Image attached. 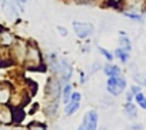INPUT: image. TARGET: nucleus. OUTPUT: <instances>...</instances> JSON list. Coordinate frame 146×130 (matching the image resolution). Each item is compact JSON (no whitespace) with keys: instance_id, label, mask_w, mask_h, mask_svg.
<instances>
[{"instance_id":"obj_9","label":"nucleus","mask_w":146,"mask_h":130,"mask_svg":"<svg viewBox=\"0 0 146 130\" xmlns=\"http://www.w3.org/2000/svg\"><path fill=\"white\" fill-rule=\"evenodd\" d=\"M17 40V36L10 32L9 29H5L0 32V47H3V49H9L13 46V43Z\"/></svg>"},{"instance_id":"obj_20","label":"nucleus","mask_w":146,"mask_h":130,"mask_svg":"<svg viewBox=\"0 0 146 130\" xmlns=\"http://www.w3.org/2000/svg\"><path fill=\"white\" fill-rule=\"evenodd\" d=\"M98 50H99V53H100L108 61H112V60H113V53H110L108 49H105V47H102V46H98Z\"/></svg>"},{"instance_id":"obj_3","label":"nucleus","mask_w":146,"mask_h":130,"mask_svg":"<svg viewBox=\"0 0 146 130\" xmlns=\"http://www.w3.org/2000/svg\"><path fill=\"white\" fill-rule=\"evenodd\" d=\"M126 79L120 75V76H110L106 82V89L110 94L113 96H119L125 89H126Z\"/></svg>"},{"instance_id":"obj_1","label":"nucleus","mask_w":146,"mask_h":130,"mask_svg":"<svg viewBox=\"0 0 146 130\" xmlns=\"http://www.w3.org/2000/svg\"><path fill=\"white\" fill-rule=\"evenodd\" d=\"M23 67L27 70H35V72L36 70L46 72V69H47V66L43 61L42 51H40L39 46L32 40H27V51H26V57L23 61Z\"/></svg>"},{"instance_id":"obj_14","label":"nucleus","mask_w":146,"mask_h":130,"mask_svg":"<svg viewBox=\"0 0 146 130\" xmlns=\"http://www.w3.org/2000/svg\"><path fill=\"white\" fill-rule=\"evenodd\" d=\"M10 96H12V89L7 84H3L0 87V104H9Z\"/></svg>"},{"instance_id":"obj_27","label":"nucleus","mask_w":146,"mask_h":130,"mask_svg":"<svg viewBox=\"0 0 146 130\" xmlns=\"http://www.w3.org/2000/svg\"><path fill=\"white\" fill-rule=\"evenodd\" d=\"M99 130H106V127H100V129H99Z\"/></svg>"},{"instance_id":"obj_10","label":"nucleus","mask_w":146,"mask_h":130,"mask_svg":"<svg viewBox=\"0 0 146 130\" xmlns=\"http://www.w3.org/2000/svg\"><path fill=\"white\" fill-rule=\"evenodd\" d=\"M10 123H12V106L0 104V124H10Z\"/></svg>"},{"instance_id":"obj_5","label":"nucleus","mask_w":146,"mask_h":130,"mask_svg":"<svg viewBox=\"0 0 146 130\" xmlns=\"http://www.w3.org/2000/svg\"><path fill=\"white\" fill-rule=\"evenodd\" d=\"M0 9H2V13L5 15V17L9 22H17L19 20L20 12L17 10L16 3L13 0H3V2L0 3Z\"/></svg>"},{"instance_id":"obj_19","label":"nucleus","mask_w":146,"mask_h":130,"mask_svg":"<svg viewBox=\"0 0 146 130\" xmlns=\"http://www.w3.org/2000/svg\"><path fill=\"white\" fill-rule=\"evenodd\" d=\"M27 130H47V127H46L44 123H40V121H32V123L27 126Z\"/></svg>"},{"instance_id":"obj_18","label":"nucleus","mask_w":146,"mask_h":130,"mask_svg":"<svg viewBox=\"0 0 146 130\" xmlns=\"http://www.w3.org/2000/svg\"><path fill=\"white\" fill-rule=\"evenodd\" d=\"M125 17L133 20V22H143V16L142 13H136V12H122Z\"/></svg>"},{"instance_id":"obj_23","label":"nucleus","mask_w":146,"mask_h":130,"mask_svg":"<svg viewBox=\"0 0 146 130\" xmlns=\"http://www.w3.org/2000/svg\"><path fill=\"white\" fill-rule=\"evenodd\" d=\"M56 30H57V33H59L62 37H66V36H67V29H66V27H63V26H57Z\"/></svg>"},{"instance_id":"obj_2","label":"nucleus","mask_w":146,"mask_h":130,"mask_svg":"<svg viewBox=\"0 0 146 130\" xmlns=\"http://www.w3.org/2000/svg\"><path fill=\"white\" fill-rule=\"evenodd\" d=\"M26 51H27V40H23L20 37H17V40L13 43V46L9 47V56L15 64H22L23 66Z\"/></svg>"},{"instance_id":"obj_17","label":"nucleus","mask_w":146,"mask_h":130,"mask_svg":"<svg viewBox=\"0 0 146 130\" xmlns=\"http://www.w3.org/2000/svg\"><path fill=\"white\" fill-rule=\"evenodd\" d=\"M72 93H73V87H72V84L66 83V84H64V87H63V92H62V97H63V103H64V104L69 102V99H70Z\"/></svg>"},{"instance_id":"obj_11","label":"nucleus","mask_w":146,"mask_h":130,"mask_svg":"<svg viewBox=\"0 0 146 130\" xmlns=\"http://www.w3.org/2000/svg\"><path fill=\"white\" fill-rule=\"evenodd\" d=\"M25 110L23 106H15L12 107V123H22L25 120Z\"/></svg>"},{"instance_id":"obj_4","label":"nucleus","mask_w":146,"mask_h":130,"mask_svg":"<svg viewBox=\"0 0 146 130\" xmlns=\"http://www.w3.org/2000/svg\"><path fill=\"white\" fill-rule=\"evenodd\" d=\"M72 26H73V32H75V34L80 40H86V39H89L95 33V26L92 23H88V22H78V20H75L72 23Z\"/></svg>"},{"instance_id":"obj_21","label":"nucleus","mask_w":146,"mask_h":130,"mask_svg":"<svg viewBox=\"0 0 146 130\" xmlns=\"http://www.w3.org/2000/svg\"><path fill=\"white\" fill-rule=\"evenodd\" d=\"M135 99H136V102H137V104L142 107V109H145L146 110V96L143 94V93H137L136 96H135Z\"/></svg>"},{"instance_id":"obj_8","label":"nucleus","mask_w":146,"mask_h":130,"mask_svg":"<svg viewBox=\"0 0 146 130\" xmlns=\"http://www.w3.org/2000/svg\"><path fill=\"white\" fill-rule=\"evenodd\" d=\"M80 100H82V94H80L79 92H76V93H72V96H70L69 102L66 103L64 113H66L67 116H70V114L75 113V112H78V109L80 107Z\"/></svg>"},{"instance_id":"obj_12","label":"nucleus","mask_w":146,"mask_h":130,"mask_svg":"<svg viewBox=\"0 0 146 130\" xmlns=\"http://www.w3.org/2000/svg\"><path fill=\"white\" fill-rule=\"evenodd\" d=\"M119 47H122V49L126 50V51H130V50H132V42H130V39L127 37L126 32H123V30L119 32Z\"/></svg>"},{"instance_id":"obj_6","label":"nucleus","mask_w":146,"mask_h":130,"mask_svg":"<svg viewBox=\"0 0 146 130\" xmlns=\"http://www.w3.org/2000/svg\"><path fill=\"white\" fill-rule=\"evenodd\" d=\"M60 80L56 77H49V80L46 82V87H44V94L47 97L49 102L52 100H59L60 96Z\"/></svg>"},{"instance_id":"obj_13","label":"nucleus","mask_w":146,"mask_h":130,"mask_svg":"<svg viewBox=\"0 0 146 130\" xmlns=\"http://www.w3.org/2000/svg\"><path fill=\"white\" fill-rule=\"evenodd\" d=\"M102 69H103V73H105L108 77H110V76H120V75H122L120 67L116 66V64H112V63H108L106 66H103Z\"/></svg>"},{"instance_id":"obj_15","label":"nucleus","mask_w":146,"mask_h":130,"mask_svg":"<svg viewBox=\"0 0 146 130\" xmlns=\"http://www.w3.org/2000/svg\"><path fill=\"white\" fill-rule=\"evenodd\" d=\"M125 113L127 114L129 119H136L137 117V110H136V106L132 103V102H127L125 104Z\"/></svg>"},{"instance_id":"obj_25","label":"nucleus","mask_w":146,"mask_h":130,"mask_svg":"<svg viewBox=\"0 0 146 130\" xmlns=\"http://www.w3.org/2000/svg\"><path fill=\"white\" fill-rule=\"evenodd\" d=\"M17 2H20L22 5H25V3H27V2H30V0H17Z\"/></svg>"},{"instance_id":"obj_24","label":"nucleus","mask_w":146,"mask_h":130,"mask_svg":"<svg viewBox=\"0 0 146 130\" xmlns=\"http://www.w3.org/2000/svg\"><path fill=\"white\" fill-rule=\"evenodd\" d=\"M139 92H140V87H139V86H132V87H130V93H132L133 96H136Z\"/></svg>"},{"instance_id":"obj_7","label":"nucleus","mask_w":146,"mask_h":130,"mask_svg":"<svg viewBox=\"0 0 146 130\" xmlns=\"http://www.w3.org/2000/svg\"><path fill=\"white\" fill-rule=\"evenodd\" d=\"M78 130H98V113L95 110H89L78 127Z\"/></svg>"},{"instance_id":"obj_22","label":"nucleus","mask_w":146,"mask_h":130,"mask_svg":"<svg viewBox=\"0 0 146 130\" xmlns=\"http://www.w3.org/2000/svg\"><path fill=\"white\" fill-rule=\"evenodd\" d=\"M133 79L136 80V83L142 84V86H146V75H140V73H133Z\"/></svg>"},{"instance_id":"obj_16","label":"nucleus","mask_w":146,"mask_h":130,"mask_svg":"<svg viewBox=\"0 0 146 130\" xmlns=\"http://www.w3.org/2000/svg\"><path fill=\"white\" fill-rule=\"evenodd\" d=\"M113 56H115V57H117L122 63H127V61H129V51L123 50L122 47H117V49L115 50Z\"/></svg>"},{"instance_id":"obj_26","label":"nucleus","mask_w":146,"mask_h":130,"mask_svg":"<svg viewBox=\"0 0 146 130\" xmlns=\"http://www.w3.org/2000/svg\"><path fill=\"white\" fill-rule=\"evenodd\" d=\"M5 29H6L5 26H2V24H0V32H2V30H5Z\"/></svg>"}]
</instances>
